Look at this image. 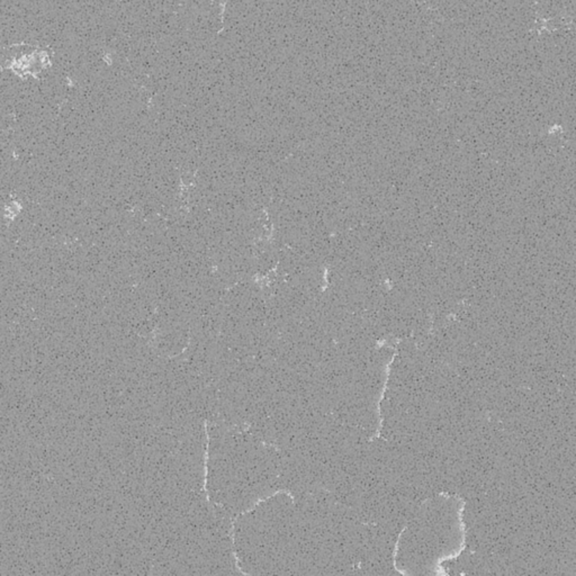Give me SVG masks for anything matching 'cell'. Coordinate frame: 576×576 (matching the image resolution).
I'll return each mask as SVG.
<instances>
[{
	"label": "cell",
	"instance_id": "6da1fadb",
	"mask_svg": "<svg viewBox=\"0 0 576 576\" xmlns=\"http://www.w3.org/2000/svg\"><path fill=\"white\" fill-rule=\"evenodd\" d=\"M397 351H399V350H397V349L395 348V352H394V355L392 356V358H391V360L388 361V364L386 365L385 382H384L383 388H382V392H381V396H379V400H378V403H377V413H378V419H379V421H378V428H377V430H376L375 435H373V436L369 438V442H371V441L374 440V439L379 438V436H381V431H382V428H383L382 402H383V400H384V396H385V393H386V389H387V383H388V381H389V375H391V370H392V369H391V368H392V364L394 363V359H395V357L397 356Z\"/></svg>",
	"mask_w": 576,
	"mask_h": 576
},
{
	"label": "cell",
	"instance_id": "7a4b0ae2",
	"mask_svg": "<svg viewBox=\"0 0 576 576\" xmlns=\"http://www.w3.org/2000/svg\"><path fill=\"white\" fill-rule=\"evenodd\" d=\"M407 528H408V525H406V526H405L404 528H403V529L400 531L399 537H397L396 544H395V548H394V551H393V566H394V568L396 569V572H399L401 575H410V574H411V573L407 572V571H404V569H401V568L397 567V564H396V558H397V553H399V549H400L401 539H402L403 533H404V531L407 529Z\"/></svg>",
	"mask_w": 576,
	"mask_h": 576
}]
</instances>
